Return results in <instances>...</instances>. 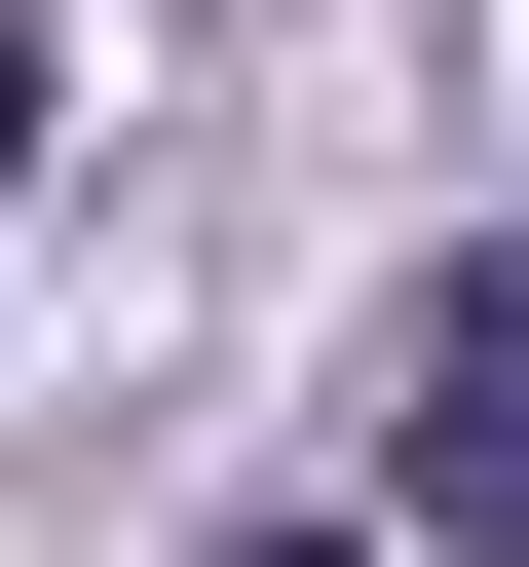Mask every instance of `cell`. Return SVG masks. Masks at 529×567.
Segmentation results:
<instances>
[{
	"label": "cell",
	"mask_w": 529,
	"mask_h": 567,
	"mask_svg": "<svg viewBox=\"0 0 529 567\" xmlns=\"http://www.w3.org/2000/svg\"><path fill=\"white\" fill-rule=\"evenodd\" d=\"M378 492H416L454 567H529V265H454V303H416V379H378Z\"/></svg>",
	"instance_id": "6da1fadb"
},
{
	"label": "cell",
	"mask_w": 529,
	"mask_h": 567,
	"mask_svg": "<svg viewBox=\"0 0 529 567\" xmlns=\"http://www.w3.org/2000/svg\"><path fill=\"white\" fill-rule=\"evenodd\" d=\"M39 114H76V76H39V39H0V227H39Z\"/></svg>",
	"instance_id": "7a4b0ae2"
},
{
	"label": "cell",
	"mask_w": 529,
	"mask_h": 567,
	"mask_svg": "<svg viewBox=\"0 0 529 567\" xmlns=\"http://www.w3.org/2000/svg\"><path fill=\"white\" fill-rule=\"evenodd\" d=\"M227 567H341V529H227Z\"/></svg>",
	"instance_id": "3957f363"
}]
</instances>
